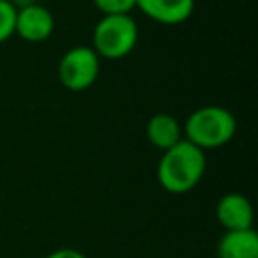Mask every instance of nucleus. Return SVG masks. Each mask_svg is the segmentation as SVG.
<instances>
[{
    "label": "nucleus",
    "mask_w": 258,
    "mask_h": 258,
    "mask_svg": "<svg viewBox=\"0 0 258 258\" xmlns=\"http://www.w3.org/2000/svg\"><path fill=\"white\" fill-rule=\"evenodd\" d=\"M44 258H87L81 250H75V248H58L50 254H46Z\"/></svg>",
    "instance_id": "12"
},
{
    "label": "nucleus",
    "mask_w": 258,
    "mask_h": 258,
    "mask_svg": "<svg viewBox=\"0 0 258 258\" xmlns=\"http://www.w3.org/2000/svg\"><path fill=\"white\" fill-rule=\"evenodd\" d=\"M95 8L105 14H131L133 8H137V0H93Z\"/></svg>",
    "instance_id": "11"
},
{
    "label": "nucleus",
    "mask_w": 258,
    "mask_h": 258,
    "mask_svg": "<svg viewBox=\"0 0 258 258\" xmlns=\"http://www.w3.org/2000/svg\"><path fill=\"white\" fill-rule=\"evenodd\" d=\"M216 218L226 232L228 230H248V228H252V222H254V210L246 196L230 191L218 200Z\"/></svg>",
    "instance_id": "6"
},
{
    "label": "nucleus",
    "mask_w": 258,
    "mask_h": 258,
    "mask_svg": "<svg viewBox=\"0 0 258 258\" xmlns=\"http://www.w3.org/2000/svg\"><path fill=\"white\" fill-rule=\"evenodd\" d=\"M10 2H12V0H10Z\"/></svg>",
    "instance_id": "13"
},
{
    "label": "nucleus",
    "mask_w": 258,
    "mask_h": 258,
    "mask_svg": "<svg viewBox=\"0 0 258 258\" xmlns=\"http://www.w3.org/2000/svg\"><path fill=\"white\" fill-rule=\"evenodd\" d=\"M218 258H258V234L248 230H228L218 244Z\"/></svg>",
    "instance_id": "9"
},
{
    "label": "nucleus",
    "mask_w": 258,
    "mask_h": 258,
    "mask_svg": "<svg viewBox=\"0 0 258 258\" xmlns=\"http://www.w3.org/2000/svg\"><path fill=\"white\" fill-rule=\"evenodd\" d=\"M54 30V16L52 12L36 2L24 4L16 10L14 34H18L26 42H44L50 38Z\"/></svg>",
    "instance_id": "5"
},
{
    "label": "nucleus",
    "mask_w": 258,
    "mask_h": 258,
    "mask_svg": "<svg viewBox=\"0 0 258 258\" xmlns=\"http://www.w3.org/2000/svg\"><path fill=\"white\" fill-rule=\"evenodd\" d=\"M206 173V151L189 143L177 141L165 149L157 165V181L169 194H185L194 189Z\"/></svg>",
    "instance_id": "1"
},
{
    "label": "nucleus",
    "mask_w": 258,
    "mask_h": 258,
    "mask_svg": "<svg viewBox=\"0 0 258 258\" xmlns=\"http://www.w3.org/2000/svg\"><path fill=\"white\" fill-rule=\"evenodd\" d=\"M185 139L200 149H218L230 143L236 133L234 115L218 105H206L189 113L185 123L181 125Z\"/></svg>",
    "instance_id": "2"
},
{
    "label": "nucleus",
    "mask_w": 258,
    "mask_h": 258,
    "mask_svg": "<svg viewBox=\"0 0 258 258\" xmlns=\"http://www.w3.org/2000/svg\"><path fill=\"white\" fill-rule=\"evenodd\" d=\"M16 6L10 0H0V44L14 34Z\"/></svg>",
    "instance_id": "10"
},
{
    "label": "nucleus",
    "mask_w": 258,
    "mask_h": 258,
    "mask_svg": "<svg viewBox=\"0 0 258 258\" xmlns=\"http://www.w3.org/2000/svg\"><path fill=\"white\" fill-rule=\"evenodd\" d=\"M101 69V58L91 46H73L58 60V81L69 91L89 89Z\"/></svg>",
    "instance_id": "4"
},
{
    "label": "nucleus",
    "mask_w": 258,
    "mask_h": 258,
    "mask_svg": "<svg viewBox=\"0 0 258 258\" xmlns=\"http://www.w3.org/2000/svg\"><path fill=\"white\" fill-rule=\"evenodd\" d=\"M196 0H137V8L159 24H181L194 12Z\"/></svg>",
    "instance_id": "7"
},
{
    "label": "nucleus",
    "mask_w": 258,
    "mask_h": 258,
    "mask_svg": "<svg viewBox=\"0 0 258 258\" xmlns=\"http://www.w3.org/2000/svg\"><path fill=\"white\" fill-rule=\"evenodd\" d=\"M145 133H147V139H149V143L153 147L165 151V149L173 147L177 141H181L183 127H181V123L173 115H169V113H155L147 121Z\"/></svg>",
    "instance_id": "8"
},
{
    "label": "nucleus",
    "mask_w": 258,
    "mask_h": 258,
    "mask_svg": "<svg viewBox=\"0 0 258 258\" xmlns=\"http://www.w3.org/2000/svg\"><path fill=\"white\" fill-rule=\"evenodd\" d=\"M139 38L137 22L131 14H105L93 28V50L99 58L117 60L127 56Z\"/></svg>",
    "instance_id": "3"
}]
</instances>
